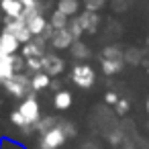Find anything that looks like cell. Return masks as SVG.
<instances>
[{"mask_svg":"<svg viewBox=\"0 0 149 149\" xmlns=\"http://www.w3.org/2000/svg\"><path fill=\"white\" fill-rule=\"evenodd\" d=\"M74 41H76V37H74V33L70 31V27H65V29H55V33H53V37H51V45L57 47V49H68V47H72Z\"/></svg>","mask_w":149,"mask_h":149,"instance_id":"cell-5","label":"cell"},{"mask_svg":"<svg viewBox=\"0 0 149 149\" xmlns=\"http://www.w3.org/2000/svg\"><path fill=\"white\" fill-rule=\"evenodd\" d=\"M0 149H25V147H21L19 143H13L10 139H2L0 141Z\"/></svg>","mask_w":149,"mask_h":149,"instance_id":"cell-19","label":"cell"},{"mask_svg":"<svg viewBox=\"0 0 149 149\" xmlns=\"http://www.w3.org/2000/svg\"><path fill=\"white\" fill-rule=\"evenodd\" d=\"M31 86H33L35 90L47 88V86H49V74H47V72H37V74L31 78Z\"/></svg>","mask_w":149,"mask_h":149,"instance_id":"cell-13","label":"cell"},{"mask_svg":"<svg viewBox=\"0 0 149 149\" xmlns=\"http://www.w3.org/2000/svg\"><path fill=\"white\" fill-rule=\"evenodd\" d=\"M39 118H41V106L35 96H25L19 108L10 112V120L19 129H31L39 123Z\"/></svg>","mask_w":149,"mask_h":149,"instance_id":"cell-2","label":"cell"},{"mask_svg":"<svg viewBox=\"0 0 149 149\" xmlns=\"http://www.w3.org/2000/svg\"><path fill=\"white\" fill-rule=\"evenodd\" d=\"M102 57H106V59H123L118 47H106V49L102 51Z\"/></svg>","mask_w":149,"mask_h":149,"instance_id":"cell-18","label":"cell"},{"mask_svg":"<svg viewBox=\"0 0 149 149\" xmlns=\"http://www.w3.org/2000/svg\"><path fill=\"white\" fill-rule=\"evenodd\" d=\"M104 4H106V0H84V6H86V10H92V13L100 10Z\"/></svg>","mask_w":149,"mask_h":149,"instance_id":"cell-17","label":"cell"},{"mask_svg":"<svg viewBox=\"0 0 149 149\" xmlns=\"http://www.w3.org/2000/svg\"><path fill=\"white\" fill-rule=\"evenodd\" d=\"M41 63H45L47 74H59L61 68H63V63H61V59H59L57 55H47V57L41 59Z\"/></svg>","mask_w":149,"mask_h":149,"instance_id":"cell-12","label":"cell"},{"mask_svg":"<svg viewBox=\"0 0 149 149\" xmlns=\"http://www.w3.org/2000/svg\"><path fill=\"white\" fill-rule=\"evenodd\" d=\"M51 27H53V29H65V27H68V17H65L63 13L55 10L53 17H51Z\"/></svg>","mask_w":149,"mask_h":149,"instance_id":"cell-15","label":"cell"},{"mask_svg":"<svg viewBox=\"0 0 149 149\" xmlns=\"http://www.w3.org/2000/svg\"><path fill=\"white\" fill-rule=\"evenodd\" d=\"M72 80H74L76 86L88 90V88L94 86V82H96V74H94V70H92L90 65L80 63V65H76V68L72 70Z\"/></svg>","mask_w":149,"mask_h":149,"instance_id":"cell-3","label":"cell"},{"mask_svg":"<svg viewBox=\"0 0 149 149\" xmlns=\"http://www.w3.org/2000/svg\"><path fill=\"white\" fill-rule=\"evenodd\" d=\"M78 21V25H80V29L82 31H96V27H98V17L92 13V10H86L80 19H76Z\"/></svg>","mask_w":149,"mask_h":149,"instance_id":"cell-10","label":"cell"},{"mask_svg":"<svg viewBox=\"0 0 149 149\" xmlns=\"http://www.w3.org/2000/svg\"><path fill=\"white\" fill-rule=\"evenodd\" d=\"M145 110H147V112H149V98H147V100H145Z\"/></svg>","mask_w":149,"mask_h":149,"instance_id":"cell-22","label":"cell"},{"mask_svg":"<svg viewBox=\"0 0 149 149\" xmlns=\"http://www.w3.org/2000/svg\"><path fill=\"white\" fill-rule=\"evenodd\" d=\"M19 45H21V41H19V37L15 33L6 31V29L0 33V51H2V53L15 55V51L19 49Z\"/></svg>","mask_w":149,"mask_h":149,"instance_id":"cell-6","label":"cell"},{"mask_svg":"<svg viewBox=\"0 0 149 149\" xmlns=\"http://www.w3.org/2000/svg\"><path fill=\"white\" fill-rule=\"evenodd\" d=\"M53 104H55L57 110H68L72 106V94L68 90H59L55 94V98H53Z\"/></svg>","mask_w":149,"mask_h":149,"instance_id":"cell-11","label":"cell"},{"mask_svg":"<svg viewBox=\"0 0 149 149\" xmlns=\"http://www.w3.org/2000/svg\"><path fill=\"white\" fill-rule=\"evenodd\" d=\"M0 141H2V139H0Z\"/></svg>","mask_w":149,"mask_h":149,"instance_id":"cell-24","label":"cell"},{"mask_svg":"<svg viewBox=\"0 0 149 149\" xmlns=\"http://www.w3.org/2000/svg\"><path fill=\"white\" fill-rule=\"evenodd\" d=\"M106 100H108L110 104H116V102H118V98H116V94H112V92H108V94H106Z\"/></svg>","mask_w":149,"mask_h":149,"instance_id":"cell-21","label":"cell"},{"mask_svg":"<svg viewBox=\"0 0 149 149\" xmlns=\"http://www.w3.org/2000/svg\"><path fill=\"white\" fill-rule=\"evenodd\" d=\"M0 10L8 19H21L25 17V6L21 0H0Z\"/></svg>","mask_w":149,"mask_h":149,"instance_id":"cell-7","label":"cell"},{"mask_svg":"<svg viewBox=\"0 0 149 149\" xmlns=\"http://www.w3.org/2000/svg\"><path fill=\"white\" fill-rule=\"evenodd\" d=\"M0 25H2V17H0Z\"/></svg>","mask_w":149,"mask_h":149,"instance_id":"cell-23","label":"cell"},{"mask_svg":"<svg viewBox=\"0 0 149 149\" xmlns=\"http://www.w3.org/2000/svg\"><path fill=\"white\" fill-rule=\"evenodd\" d=\"M25 21H27V27H29L31 35H41L47 29V21H45V17L39 10H27L25 13Z\"/></svg>","mask_w":149,"mask_h":149,"instance_id":"cell-4","label":"cell"},{"mask_svg":"<svg viewBox=\"0 0 149 149\" xmlns=\"http://www.w3.org/2000/svg\"><path fill=\"white\" fill-rule=\"evenodd\" d=\"M15 55L0 51V82H6L15 76Z\"/></svg>","mask_w":149,"mask_h":149,"instance_id":"cell-8","label":"cell"},{"mask_svg":"<svg viewBox=\"0 0 149 149\" xmlns=\"http://www.w3.org/2000/svg\"><path fill=\"white\" fill-rule=\"evenodd\" d=\"M35 127L39 129V139H37L39 149H59L65 145V141L70 137L76 135V129L70 123L59 120L55 116H47V118L39 120Z\"/></svg>","mask_w":149,"mask_h":149,"instance_id":"cell-1","label":"cell"},{"mask_svg":"<svg viewBox=\"0 0 149 149\" xmlns=\"http://www.w3.org/2000/svg\"><path fill=\"white\" fill-rule=\"evenodd\" d=\"M23 6H25V13L27 10H39V0H21Z\"/></svg>","mask_w":149,"mask_h":149,"instance_id":"cell-20","label":"cell"},{"mask_svg":"<svg viewBox=\"0 0 149 149\" xmlns=\"http://www.w3.org/2000/svg\"><path fill=\"white\" fill-rule=\"evenodd\" d=\"M120 68H123V59H106V57H102V70L106 74H116V72H120Z\"/></svg>","mask_w":149,"mask_h":149,"instance_id":"cell-14","label":"cell"},{"mask_svg":"<svg viewBox=\"0 0 149 149\" xmlns=\"http://www.w3.org/2000/svg\"><path fill=\"white\" fill-rule=\"evenodd\" d=\"M72 51H74V55H76V57H80V59L88 57V47H86L84 43H80L78 39L72 43Z\"/></svg>","mask_w":149,"mask_h":149,"instance_id":"cell-16","label":"cell"},{"mask_svg":"<svg viewBox=\"0 0 149 149\" xmlns=\"http://www.w3.org/2000/svg\"><path fill=\"white\" fill-rule=\"evenodd\" d=\"M55 10L63 13L68 19H70V17H76V15L80 13V0H57Z\"/></svg>","mask_w":149,"mask_h":149,"instance_id":"cell-9","label":"cell"}]
</instances>
